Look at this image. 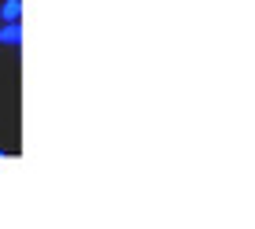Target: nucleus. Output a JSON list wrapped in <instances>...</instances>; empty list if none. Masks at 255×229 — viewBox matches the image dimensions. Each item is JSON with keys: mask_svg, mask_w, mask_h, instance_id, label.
I'll use <instances>...</instances> for the list:
<instances>
[{"mask_svg": "<svg viewBox=\"0 0 255 229\" xmlns=\"http://www.w3.org/2000/svg\"><path fill=\"white\" fill-rule=\"evenodd\" d=\"M0 45H7V48L22 45V26L19 22H4L0 26Z\"/></svg>", "mask_w": 255, "mask_h": 229, "instance_id": "1", "label": "nucleus"}, {"mask_svg": "<svg viewBox=\"0 0 255 229\" xmlns=\"http://www.w3.org/2000/svg\"><path fill=\"white\" fill-rule=\"evenodd\" d=\"M0 19L4 22H19L22 19V0H4V4H0Z\"/></svg>", "mask_w": 255, "mask_h": 229, "instance_id": "2", "label": "nucleus"}]
</instances>
